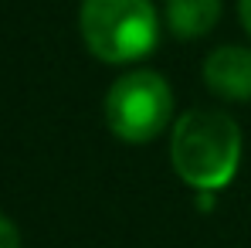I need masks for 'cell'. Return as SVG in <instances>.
I'll return each mask as SVG.
<instances>
[{"mask_svg": "<svg viewBox=\"0 0 251 248\" xmlns=\"http://www.w3.org/2000/svg\"><path fill=\"white\" fill-rule=\"evenodd\" d=\"M241 126L217 109L183 112L170 133V160L194 191H221L234 180L241 164Z\"/></svg>", "mask_w": 251, "mask_h": 248, "instance_id": "obj_1", "label": "cell"}, {"mask_svg": "<svg viewBox=\"0 0 251 248\" xmlns=\"http://www.w3.org/2000/svg\"><path fill=\"white\" fill-rule=\"evenodd\" d=\"M78 31L99 61L129 65L156 48L160 14L153 0H82Z\"/></svg>", "mask_w": 251, "mask_h": 248, "instance_id": "obj_2", "label": "cell"}, {"mask_svg": "<svg viewBox=\"0 0 251 248\" xmlns=\"http://www.w3.org/2000/svg\"><path fill=\"white\" fill-rule=\"evenodd\" d=\"M102 112H105V126L123 143H150L173 119L170 82L150 68L126 72L109 85Z\"/></svg>", "mask_w": 251, "mask_h": 248, "instance_id": "obj_3", "label": "cell"}, {"mask_svg": "<svg viewBox=\"0 0 251 248\" xmlns=\"http://www.w3.org/2000/svg\"><path fill=\"white\" fill-rule=\"evenodd\" d=\"M204 82L214 95L231 99V102H248L251 99V51L238 44L214 48L204 61Z\"/></svg>", "mask_w": 251, "mask_h": 248, "instance_id": "obj_4", "label": "cell"}, {"mask_svg": "<svg viewBox=\"0 0 251 248\" xmlns=\"http://www.w3.org/2000/svg\"><path fill=\"white\" fill-rule=\"evenodd\" d=\"M224 0H167V28L176 41L207 38L221 21Z\"/></svg>", "mask_w": 251, "mask_h": 248, "instance_id": "obj_5", "label": "cell"}, {"mask_svg": "<svg viewBox=\"0 0 251 248\" xmlns=\"http://www.w3.org/2000/svg\"><path fill=\"white\" fill-rule=\"evenodd\" d=\"M0 248H21V231L7 214H0Z\"/></svg>", "mask_w": 251, "mask_h": 248, "instance_id": "obj_6", "label": "cell"}, {"mask_svg": "<svg viewBox=\"0 0 251 248\" xmlns=\"http://www.w3.org/2000/svg\"><path fill=\"white\" fill-rule=\"evenodd\" d=\"M238 17H241L245 31L251 34V0H238Z\"/></svg>", "mask_w": 251, "mask_h": 248, "instance_id": "obj_7", "label": "cell"}]
</instances>
